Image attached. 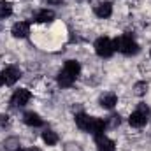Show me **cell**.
<instances>
[{
	"mask_svg": "<svg viewBox=\"0 0 151 151\" xmlns=\"http://www.w3.org/2000/svg\"><path fill=\"white\" fill-rule=\"evenodd\" d=\"M118 125H119V116H116V114L111 116V121L109 123H106V127H111V128H116Z\"/></svg>",
	"mask_w": 151,
	"mask_h": 151,
	"instance_id": "d6986e66",
	"label": "cell"
},
{
	"mask_svg": "<svg viewBox=\"0 0 151 151\" xmlns=\"http://www.w3.org/2000/svg\"><path fill=\"white\" fill-rule=\"evenodd\" d=\"M30 34V25L27 21H19V23H14L12 27V35L16 39H25Z\"/></svg>",
	"mask_w": 151,
	"mask_h": 151,
	"instance_id": "ba28073f",
	"label": "cell"
},
{
	"mask_svg": "<svg viewBox=\"0 0 151 151\" xmlns=\"http://www.w3.org/2000/svg\"><path fill=\"white\" fill-rule=\"evenodd\" d=\"M4 146H5V150H7V151H19L21 142H19V139H18V137H9V139H5Z\"/></svg>",
	"mask_w": 151,
	"mask_h": 151,
	"instance_id": "2e32d148",
	"label": "cell"
},
{
	"mask_svg": "<svg viewBox=\"0 0 151 151\" xmlns=\"http://www.w3.org/2000/svg\"><path fill=\"white\" fill-rule=\"evenodd\" d=\"M95 53L102 58H109L114 53V42L109 37H99L95 40Z\"/></svg>",
	"mask_w": 151,
	"mask_h": 151,
	"instance_id": "277c9868",
	"label": "cell"
},
{
	"mask_svg": "<svg viewBox=\"0 0 151 151\" xmlns=\"http://www.w3.org/2000/svg\"><path fill=\"white\" fill-rule=\"evenodd\" d=\"M42 141H44L47 146H55V144L58 142V135H56V132H53V130H46V132L42 134Z\"/></svg>",
	"mask_w": 151,
	"mask_h": 151,
	"instance_id": "9a60e30c",
	"label": "cell"
},
{
	"mask_svg": "<svg viewBox=\"0 0 151 151\" xmlns=\"http://www.w3.org/2000/svg\"><path fill=\"white\" fill-rule=\"evenodd\" d=\"M146 91H148V84H146L144 81H141V83H135V86H134V93H135L137 97H142V95H146Z\"/></svg>",
	"mask_w": 151,
	"mask_h": 151,
	"instance_id": "ac0fdd59",
	"label": "cell"
},
{
	"mask_svg": "<svg viewBox=\"0 0 151 151\" xmlns=\"http://www.w3.org/2000/svg\"><path fill=\"white\" fill-rule=\"evenodd\" d=\"M11 14H12V5H11L9 2L2 0V2H0V18L4 19V18H9Z\"/></svg>",
	"mask_w": 151,
	"mask_h": 151,
	"instance_id": "e0dca14e",
	"label": "cell"
},
{
	"mask_svg": "<svg viewBox=\"0 0 151 151\" xmlns=\"http://www.w3.org/2000/svg\"><path fill=\"white\" fill-rule=\"evenodd\" d=\"M95 14L99 18H109L113 14V5L109 2H102L99 5H95Z\"/></svg>",
	"mask_w": 151,
	"mask_h": 151,
	"instance_id": "9c48e42d",
	"label": "cell"
},
{
	"mask_svg": "<svg viewBox=\"0 0 151 151\" xmlns=\"http://www.w3.org/2000/svg\"><path fill=\"white\" fill-rule=\"evenodd\" d=\"M2 84H4V79H2V76H0V86H2Z\"/></svg>",
	"mask_w": 151,
	"mask_h": 151,
	"instance_id": "44dd1931",
	"label": "cell"
},
{
	"mask_svg": "<svg viewBox=\"0 0 151 151\" xmlns=\"http://www.w3.org/2000/svg\"><path fill=\"white\" fill-rule=\"evenodd\" d=\"M30 99H32V93H30L28 90H25V88L16 90L14 95L11 97V106H12V107H23Z\"/></svg>",
	"mask_w": 151,
	"mask_h": 151,
	"instance_id": "5b68a950",
	"label": "cell"
},
{
	"mask_svg": "<svg viewBox=\"0 0 151 151\" xmlns=\"http://www.w3.org/2000/svg\"><path fill=\"white\" fill-rule=\"evenodd\" d=\"M53 19H55V12L49 11V9H42V11H39L35 14V21L37 23H49Z\"/></svg>",
	"mask_w": 151,
	"mask_h": 151,
	"instance_id": "7c38bea8",
	"label": "cell"
},
{
	"mask_svg": "<svg viewBox=\"0 0 151 151\" xmlns=\"http://www.w3.org/2000/svg\"><path fill=\"white\" fill-rule=\"evenodd\" d=\"M79 70H81V67H79L77 62H74V60H67L65 65H63V69H62L60 74H58V84H60L62 88L72 86V83L76 81V77L79 76Z\"/></svg>",
	"mask_w": 151,
	"mask_h": 151,
	"instance_id": "6da1fadb",
	"label": "cell"
},
{
	"mask_svg": "<svg viewBox=\"0 0 151 151\" xmlns=\"http://www.w3.org/2000/svg\"><path fill=\"white\" fill-rule=\"evenodd\" d=\"M106 128H107V127H106V121H104V119H100V118H91V123H90L88 132H90L95 139H99V137L104 135V130H106Z\"/></svg>",
	"mask_w": 151,
	"mask_h": 151,
	"instance_id": "8992f818",
	"label": "cell"
},
{
	"mask_svg": "<svg viewBox=\"0 0 151 151\" xmlns=\"http://www.w3.org/2000/svg\"><path fill=\"white\" fill-rule=\"evenodd\" d=\"M0 76H2V79H4L5 84H14V83L21 77V70H19L18 67H7Z\"/></svg>",
	"mask_w": 151,
	"mask_h": 151,
	"instance_id": "52a82bcc",
	"label": "cell"
},
{
	"mask_svg": "<svg viewBox=\"0 0 151 151\" xmlns=\"http://www.w3.org/2000/svg\"><path fill=\"white\" fill-rule=\"evenodd\" d=\"M23 151H40L39 148H30V150H23Z\"/></svg>",
	"mask_w": 151,
	"mask_h": 151,
	"instance_id": "ffe728a7",
	"label": "cell"
},
{
	"mask_svg": "<svg viewBox=\"0 0 151 151\" xmlns=\"http://www.w3.org/2000/svg\"><path fill=\"white\" fill-rule=\"evenodd\" d=\"M95 141H97V151H116L114 142L111 139H107L106 135H102V137H99Z\"/></svg>",
	"mask_w": 151,
	"mask_h": 151,
	"instance_id": "30bf717a",
	"label": "cell"
},
{
	"mask_svg": "<svg viewBox=\"0 0 151 151\" xmlns=\"http://www.w3.org/2000/svg\"><path fill=\"white\" fill-rule=\"evenodd\" d=\"M74 119H76V125H77L81 130H86V132H88L90 123H91V116H88V114H84V113H77Z\"/></svg>",
	"mask_w": 151,
	"mask_h": 151,
	"instance_id": "8fae6325",
	"label": "cell"
},
{
	"mask_svg": "<svg viewBox=\"0 0 151 151\" xmlns=\"http://www.w3.org/2000/svg\"><path fill=\"white\" fill-rule=\"evenodd\" d=\"M23 121H25L27 125H30V127H40V125H42V118L35 113H25Z\"/></svg>",
	"mask_w": 151,
	"mask_h": 151,
	"instance_id": "5bb4252c",
	"label": "cell"
},
{
	"mask_svg": "<svg viewBox=\"0 0 151 151\" xmlns=\"http://www.w3.org/2000/svg\"><path fill=\"white\" fill-rule=\"evenodd\" d=\"M148 119H150V107H148L146 104H139V107L130 114V118H128L130 125L135 127V128L144 127V125L148 123Z\"/></svg>",
	"mask_w": 151,
	"mask_h": 151,
	"instance_id": "3957f363",
	"label": "cell"
},
{
	"mask_svg": "<svg viewBox=\"0 0 151 151\" xmlns=\"http://www.w3.org/2000/svg\"><path fill=\"white\" fill-rule=\"evenodd\" d=\"M113 42H114V49H118V51L123 53V55H135V53L139 51L137 42L132 39V35H128V34L118 37L116 40H113Z\"/></svg>",
	"mask_w": 151,
	"mask_h": 151,
	"instance_id": "7a4b0ae2",
	"label": "cell"
},
{
	"mask_svg": "<svg viewBox=\"0 0 151 151\" xmlns=\"http://www.w3.org/2000/svg\"><path fill=\"white\" fill-rule=\"evenodd\" d=\"M116 104H118V97H116L114 93H106V95H102V99H100V106L106 107V109H113Z\"/></svg>",
	"mask_w": 151,
	"mask_h": 151,
	"instance_id": "4fadbf2b",
	"label": "cell"
}]
</instances>
